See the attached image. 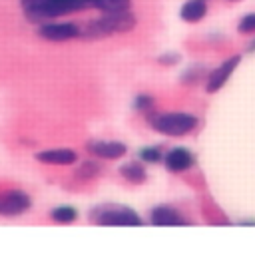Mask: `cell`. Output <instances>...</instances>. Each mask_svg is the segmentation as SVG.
Listing matches in <instances>:
<instances>
[{
  "instance_id": "cell-11",
  "label": "cell",
  "mask_w": 255,
  "mask_h": 255,
  "mask_svg": "<svg viewBox=\"0 0 255 255\" xmlns=\"http://www.w3.org/2000/svg\"><path fill=\"white\" fill-rule=\"evenodd\" d=\"M36 159L48 165H72L78 161V153L74 149H48L40 151Z\"/></svg>"
},
{
  "instance_id": "cell-7",
  "label": "cell",
  "mask_w": 255,
  "mask_h": 255,
  "mask_svg": "<svg viewBox=\"0 0 255 255\" xmlns=\"http://www.w3.org/2000/svg\"><path fill=\"white\" fill-rule=\"evenodd\" d=\"M239 62H241V56H231V58H227L221 66H217L209 76H207V92L209 94H213V92H217V90H221L223 86H225V82L231 78V74L235 72V68L239 66Z\"/></svg>"
},
{
  "instance_id": "cell-18",
  "label": "cell",
  "mask_w": 255,
  "mask_h": 255,
  "mask_svg": "<svg viewBox=\"0 0 255 255\" xmlns=\"http://www.w3.org/2000/svg\"><path fill=\"white\" fill-rule=\"evenodd\" d=\"M139 157L145 163H157L163 155H161V151L157 147H143V149H139Z\"/></svg>"
},
{
  "instance_id": "cell-17",
  "label": "cell",
  "mask_w": 255,
  "mask_h": 255,
  "mask_svg": "<svg viewBox=\"0 0 255 255\" xmlns=\"http://www.w3.org/2000/svg\"><path fill=\"white\" fill-rule=\"evenodd\" d=\"M133 108H135L137 112H151V108H153V98L147 96V94H139V96H135V100H133Z\"/></svg>"
},
{
  "instance_id": "cell-8",
  "label": "cell",
  "mask_w": 255,
  "mask_h": 255,
  "mask_svg": "<svg viewBox=\"0 0 255 255\" xmlns=\"http://www.w3.org/2000/svg\"><path fill=\"white\" fill-rule=\"evenodd\" d=\"M149 219L153 225H159V227H171V225H185L189 223L177 209H173L171 205H157L149 211Z\"/></svg>"
},
{
  "instance_id": "cell-22",
  "label": "cell",
  "mask_w": 255,
  "mask_h": 255,
  "mask_svg": "<svg viewBox=\"0 0 255 255\" xmlns=\"http://www.w3.org/2000/svg\"><path fill=\"white\" fill-rule=\"evenodd\" d=\"M249 52H255V40H253V44L249 46Z\"/></svg>"
},
{
  "instance_id": "cell-21",
  "label": "cell",
  "mask_w": 255,
  "mask_h": 255,
  "mask_svg": "<svg viewBox=\"0 0 255 255\" xmlns=\"http://www.w3.org/2000/svg\"><path fill=\"white\" fill-rule=\"evenodd\" d=\"M199 74H201V68H193V70L185 72V74L181 76V80H183V82H195V78H199Z\"/></svg>"
},
{
  "instance_id": "cell-6",
  "label": "cell",
  "mask_w": 255,
  "mask_h": 255,
  "mask_svg": "<svg viewBox=\"0 0 255 255\" xmlns=\"http://www.w3.org/2000/svg\"><path fill=\"white\" fill-rule=\"evenodd\" d=\"M38 36L50 42H64V40L82 36V30L78 24H72V22H46L38 26Z\"/></svg>"
},
{
  "instance_id": "cell-20",
  "label": "cell",
  "mask_w": 255,
  "mask_h": 255,
  "mask_svg": "<svg viewBox=\"0 0 255 255\" xmlns=\"http://www.w3.org/2000/svg\"><path fill=\"white\" fill-rule=\"evenodd\" d=\"M179 62V56L177 54H163L161 58H159V64H163V66H173V64H177Z\"/></svg>"
},
{
  "instance_id": "cell-1",
  "label": "cell",
  "mask_w": 255,
  "mask_h": 255,
  "mask_svg": "<svg viewBox=\"0 0 255 255\" xmlns=\"http://www.w3.org/2000/svg\"><path fill=\"white\" fill-rule=\"evenodd\" d=\"M20 6L30 22H46L70 12L94 8V0H20Z\"/></svg>"
},
{
  "instance_id": "cell-3",
  "label": "cell",
  "mask_w": 255,
  "mask_h": 255,
  "mask_svg": "<svg viewBox=\"0 0 255 255\" xmlns=\"http://www.w3.org/2000/svg\"><path fill=\"white\" fill-rule=\"evenodd\" d=\"M149 126L163 133V135H171V137H179V135H187L189 131H193L197 128V118L185 112H169V114H151L147 118Z\"/></svg>"
},
{
  "instance_id": "cell-2",
  "label": "cell",
  "mask_w": 255,
  "mask_h": 255,
  "mask_svg": "<svg viewBox=\"0 0 255 255\" xmlns=\"http://www.w3.org/2000/svg\"><path fill=\"white\" fill-rule=\"evenodd\" d=\"M135 24H137V18L129 10L104 12V16L88 22L86 30H82V36L88 40H100V38H108V36H114L120 32H128Z\"/></svg>"
},
{
  "instance_id": "cell-5",
  "label": "cell",
  "mask_w": 255,
  "mask_h": 255,
  "mask_svg": "<svg viewBox=\"0 0 255 255\" xmlns=\"http://www.w3.org/2000/svg\"><path fill=\"white\" fill-rule=\"evenodd\" d=\"M32 207V199L28 193L20 189H8L0 193V215L2 217H16L26 213Z\"/></svg>"
},
{
  "instance_id": "cell-9",
  "label": "cell",
  "mask_w": 255,
  "mask_h": 255,
  "mask_svg": "<svg viewBox=\"0 0 255 255\" xmlns=\"http://www.w3.org/2000/svg\"><path fill=\"white\" fill-rule=\"evenodd\" d=\"M193 163H195V155L187 147H173L165 155V167L169 171H173V173L187 171Z\"/></svg>"
},
{
  "instance_id": "cell-10",
  "label": "cell",
  "mask_w": 255,
  "mask_h": 255,
  "mask_svg": "<svg viewBox=\"0 0 255 255\" xmlns=\"http://www.w3.org/2000/svg\"><path fill=\"white\" fill-rule=\"evenodd\" d=\"M86 147L90 153H94L96 157H102V159H118L128 151L126 143H122V141H90Z\"/></svg>"
},
{
  "instance_id": "cell-16",
  "label": "cell",
  "mask_w": 255,
  "mask_h": 255,
  "mask_svg": "<svg viewBox=\"0 0 255 255\" xmlns=\"http://www.w3.org/2000/svg\"><path fill=\"white\" fill-rule=\"evenodd\" d=\"M237 30H239V34H251V32H255V12L245 14V16L239 20Z\"/></svg>"
},
{
  "instance_id": "cell-4",
  "label": "cell",
  "mask_w": 255,
  "mask_h": 255,
  "mask_svg": "<svg viewBox=\"0 0 255 255\" xmlns=\"http://www.w3.org/2000/svg\"><path fill=\"white\" fill-rule=\"evenodd\" d=\"M92 219L98 225H120V227H135L141 225L139 215L124 205H100L92 209Z\"/></svg>"
},
{
  "instance_id": "cell-19",
  "label": "cell",
  "mask_w": 255,
  "mask_h": 255,
  "mask_svg": "<svg viewBox=\"0 0 255 255\" xmlns=\"http://www.w3.org/2000/svg\"><path fill=\"white\" fill-rule=\"evenodd\" d=\"M100 173V167L94 163V161H86L80 169H78V177H82V179H92V177H96Z\"/></svg>"
},
{
  "instance_id": "cell-14",
  "label": "cell",
  "mask_w": 255,
  "mask_h": 255,
  "mask_svg": "<svg viewBox=\"0 0 255 255\" xmlns=\"http://www.w3.org/2000/svg\"><path fill=\"white\" fill-rule=\"evenodd\" d=\"M50 217H52V221H56V223L68 225V223H74V221L78 219V211H76L72 205H58L56 209L50 211Z\"/></svg>"
},
{
  "instance_id": "cell-15",
  "label": "cell",
  "mask_w": 255,
  "mask_h": 255,
  "mask_svg": "<svg viewBox=\"0 0 255 255\" xmlns=\"http://www.w3.org/2000/svg\"><path fill=\"white\" fill-rule=\"evenodd\" d=\"M131 0H94V8L102 12H122L129 10Z\"/></svg>"
},
{
  "instance_id": "cell-12",
  "label": "cell",
  "mask_w": 255,
  "mask_h": 255,
  "mask_svg": "<svg viewBox=\"0 0 255 255\" xmlns=\"http://www.w3.org/2000/svg\"><path fill=\"white\" fill-rule=\"evenodd\" d=\"M205 14H207L205 0H189L179 10L181 20H185V22H199V20H203Z\"/></svg>"
},
{
  "instance_id": "cell-13",
  "label": "cell",
  "mask_w": 255,
  "mask_h": 255,
  "mask_svg": "<svg viewBox=\"0 0 255 255\" xmlns=\"http://www.w3.org/2000/svg\"><path fill=\"white\" fill-rule=\"evenodd\" d=\"M120 173H122L124 179H128L129 183H135V185L143 183L145 177H147V173H145V169H143V165L139 161H128V163H124L120 167Z\"/></svg>"
}]
</instances>
